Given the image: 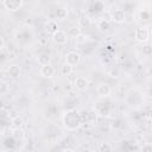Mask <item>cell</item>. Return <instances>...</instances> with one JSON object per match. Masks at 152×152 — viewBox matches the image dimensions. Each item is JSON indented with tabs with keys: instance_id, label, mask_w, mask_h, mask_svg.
<instances>
[{
	"instance_id": "6da1fadb",
	"label": "cell",
	"mask_w": 152,
	"mask_h": 152,
	"mask_svg": "<svg viewBox=\"0 0 152 152\" xmlns=\"http://www.w3.org/2000/svg\"><path fill=\"white\" fill-rule=\"evenodd\" d=\"M62 121L64 127L69 131H76L82 125V118L75 109H69L64 112L62 116Z\"/></svg>"
},
{
	"instance_id": "7a4b0ae2",
	"label": "cell",
	"mask_w": 152,
	"mask_h": 152,
	"mask_svg": "<svg viewBox=\"0 0 152 152\" xmlns=\"http://www.w3.org/2000/svg\"><path fill=\"white\" fill-rule=\"evenodd\" d=\"M134 37L135 39L139 42V43H147L150 40V30L148 27L146 26H141V27H138L135 30V33H134Z\"/></svg>"
},
{
	"instance_id": "3957f363",
	"label": "cell",
	"mask_w": 152,
	"mask_h": 152,
	"mask_svg": "<svg viewBox=\"0 0 152 152\" xmlns=\"http://www.w3.org/2000/svg\"><path fill=\"white\" fill-rule=\"evenodd\" d=\"M24 0H2V6L10 12H17L23 7Z\"/></svg>"
},
{
	"instance_id": "277c9868",
	"label": "cell",
	"mask_w": 152,
	"mask_h": 152,
	"mask_svg": "<svg viewBox=\"0 0 152 152\" xmlns=\"http://www.w3.org/2000/svg\"><path fill=\"white\" fill-rule=\"evenodd\" d=\"M51 38H52L53 43L57 44V45H64L68 42V34H66V32L63 31V30H58V28L52 33V37Z\"/></svg>"
},
{
	"instance_id": "5b68a950",
	"label": "cell",
	"mask_w": 152,
	"mask_h": 152,
	"mask_svg": "<svg viewBox=\"0 0 152 152\" xmlns=\"http://www.w3.org/2000/svg\"><path fill=\"white\" fill-rule=\"evenodd\" d=\"M64 59H65V63L75 66L81 62V55L78 52H76V51H69V52L65 53V58Z\"/></svg>"
},
{
	"instance_id": "8992f818",
	"label": "cell",
	"mask_w": 152,
	"mask_h": 152,
	"mask_svg": "<svg viewBox=\"0 0 152 152\" xmlns=\"http://www.w3.org/2000/svg\"><path fill=\"white\" fill-rule=\"evenodd\" d=\"M110 93H112V88H110V86L108 83H103L102 82L96 87V94H97L99 97H102V99L108 97L110 95Z\"/></svg>"
},
{
	"instance_id": "52a82bcc",
	"label": "cell",
	"mask_w": 152,
	"mask_h": 152,
	"mask_svg": "<svg viewBox=\"0 0 152 152\" xmlns=\"http://www.w3.org/2000/svg\"><path fill=\"white\" fill-rule=\"evenodd\" d=\"M110 18L116 24H122L126 20V13L124 10H114L110 14Z\"/></svg>"
},
{
	"instance_id": "ba28073f",
	"label": "cell",
	"mask_w": 152,
	"mask_h": 152,
	"mask_svg": "<svg viewBox=\"0 0 152 152\" xmlns=\"http://www.w3.org/2000/svg\"><path fill=\"white\" fill-rule=\"evenodd\" d=\"M40 75L43 76V77H45V78H52L53 76H55V74H56V70H55V68L51 65V63L50 64H46V65H42V68H40Z\"/></svg>"
},
{
	"instance_id": "9c48e42d",
	"label": "cell",
	"mask_w": 152,
	"mask_h": 152,
	"mask_svg": "<svg viewBox=\"0 0 152 152\" xmlns=\"http://www.w3.org/2000/svg\"><path fill=\"white\" fill-rule=\"evenodd\" d=\"M74 86H75L76 89L83 91V90H86V89L88 88L89 82H88V80H87L84 76H77V77L74 80Z\"/></svg>"
},
{
	"instance_id": "30bf717a",
	"label": "cell",
	"mask_w": 152,
	"mask_h": 152,
	"mask_svg": "<svg viewBox=\"0 0 152 152\" xmlns=\"http://www.w3.org/2000/svg\"><path fill=\"white\" fill-rule=\"evenodd\" d=\"M78 26L83 30H87L91 26V19L88 15H81L78 18Z\"/></svg>"
},
{
	"instance_id": "8fae6325",
	"label": "cell",
	"mask_w": 152,
	"mask_h": 152,
	"mask_svg": "<svg viewBox=\"0 0 152 152\" xmlns=\"http://www.w3.org/2000/svg\"><path fill=\"white\" fill-rule=\"evenodd\" d=\"M20 72H21L20 66L17 65V64L10 65V68H8V70H7V75H8L11 78H17V77H19Z\"/></svg>"
},
{
	"instance_id": "7c38bea8",
	"label": "cell",
	"mask_w": 152,
	"mask_h": 152,
	"mask_svg": "<svg viewBox=\"0 0 152 152\" xmlns=\"http://www.w3.org/2000/svg\"><path fill=\"white\" fill-rule=\"evenodd\" d=\"M37 62H38V64H40V65H46V64H50L51 57H50V55H48V53H40V55L37 57Z\"/></svg>"
},
{
	"instance_id": "4fadbf2b",
	"label": "cell",
	"mask_w": 152,
	"mask_h": 152,
	"mask_svg": "<svg viewBox=\"0 0 152 152\" xmlns=\"http://www.w3.org/2000/svg\"><path fill=\"white\" fill-rule=\"evenodd\" d=\"M68 17V10L65 7H61L56 11L55 13V18L56 19H59V20H64L65 18Z\"/></svg>"
},
{
	"instance_id": "5bb4252c",
	"label": "cell",
	"mask_w": 152,
	"mask_h": 152,
	"mask_svg": "<svg viewBox=\"0 0 152 152\" xmlns=\"http://www.w3.org/2000/svg\"><path fill=\"white\" fill-rule=\"evenodd\" d=\"M11 125H12L14 128H21L23 125H24V120H23L21 116L17 115V116L12 118V120H11Z\"/></svg>"
},
{
	"instance_id": "9a60e30c",
	"label": "cell",
	"mask_w": 152,
	"mask_h": 152,
	"mask_svg": "<svg viewBox=\"0 0 152 152\" xmlns=\"http://www.w3.org/2000/svg\"><path fill=\"white\" fill-rule=\"evenodd\" d=\"M97 27H99V30H100V31L106 32V31H108V30L110 28V23H109L108 20H106V19H102V20H100V21H99Z\"/></svg>"
},
{
	"instance_id": "2e32d148",
	"label": "cell",
	"mask_w": 152,
	"mask_h": 152,
	"mask_svg": "<svg viewBox=\"0 0 152 152\" xmlns=\"http://www.w3.org/2000/svg\"><path fill=\"white\" fill-rule=\"evenodd\" d=\"M24 137H25V133H24V131L21 128H14L12 131V138L14 140H19V139L21 140Z\"/></svg>"
},
{
	"instance_id": "e0dca14e",
	"label": "cell",
	"mask_w": 152,
	"mask_h": 152,
	"mask_svg": "<svg viewBox=\"0 0 152 152\" xmlns=\"http://www.w3.org/2000/svg\"><path fill=\"white\" fill-rule=\"evenodd\" d=\"M72 72V65L68 64V63H64L62 66H61V74L63 76H69L70 74Z\"/></svg>"
},
{
	"instance_id": "ac0fdd59",
	"label": "cell",
	"mask_w": 152,
	"mask_h": 152,
	"mask_svg": "<svg viewBox=\"0 0 152 152\" xmlns=\"http://www.w3.org/2000/svg\"><path fill=\"white\" fill-rule=\"evenodd\" d=\"M97 151L100 152H107V151H113V146L109 142H100Z\"/></svg>"
},
{
	"instance_id": "d6986e66",
	"label": "cell",
	"mask_w": 152,
	"mask_h": 152,
	"mask_svg": "<svg viewBox=\"0 0 152 152\" xmlns=\"http://www.w3.org/2000/svg\"><path fill=\"white\" fill-rule=\"evenodd\" d=\"M141 52H142V55L146 56V57L152 56V45L145 43V44L142 45V48H141Z\"/></svg>"
},
{
	"instance_id": "ffe728a7",
	"label": "cell",
	"mask_w": 152,
	"mask_h": 152,
	"mask_svg": "<svg viewBox=\"0 0 152 152\" xmlns=\"http://www.w3.org/2000/svg\"><path fill=\"white\" fill-rule=\"evenodd\" d=\"M69 34H70L71 37H74V38H77V37L81 34V27H80V26H77V27H71V28L69 30Z\"/></svg>"
},
{
	"instance_id": "44dd1931",
	"label": "cell",
	"mask_w": 152,
	"mask_h": 152,
	"mask_svg": "<svg viewBox=\"0 0 152 152\" xmlns=\"http://www.w3.org/2000/svg\"><path fill=\"white\" fill-rule=\"evenodd\" d=\"M119 75H120V71H119L118 68H113V69L109 71V76H110V77H118Z\"/></svg>"
},
{
	"instance_id": "7402d4cb",
	"label": "cell",
	"mask_w": 152,
	"mask_h": 152,
	"mask_svg": "<svg viewBox=\"0 0 152 152\" xmlns=\"http://www.w3.org/2000/svg\"><path fill=\"white\" fill-rule=\"evenodd\" d=\"M141 150L142 151H150V152H152V145L151 144H145V145L141 146Z\"/></svg>"
},
{
	"instance_id": "603a6c76",
	"label": "cell",
	"mask_w": 152,
	"mask_h": 152,
	"mask_svg": "<svg viewBox=\"0 0 152 152\" xmlns=\"http://www.w3.org/2000/svg\"><path fill=\"white\" fill-rule=\"evenodd\" d=\"M0 42H1V44H0V50H4V49H5V39H4V37H0Z\"/></svg>"
},
{
	"instance_id": "cb8c5ba5",
	"label": "cell",
	"mask_w": 152,
	"mask_h": 152,
	"mask_svg": "<svg viewBox=\"0 0 152 152\" xmlns=\"http://www.w3.org/2000/svg\"><path fill=\"white\" fill-rule=\"evenodd\" d=\"M147 95H148L150 97H152V87H150V88L147 89Z\"/></svg>"
},
{
	"instance_id": "d4e9b609",
	"label": "cell",
	"mask_w": 152,
	"mask_h": 152,
	"mask_svg": "<svg viewBox=\"0 0 152 152\" xmlns=\"http://www.w3.org/2000/svg\"><path fill=\"white\" fill-rule=\"evenodd\" d=\"M147 74H148V76L152 77V66H150V68L147 69Z\"/></svg>"
}]
</instances>
